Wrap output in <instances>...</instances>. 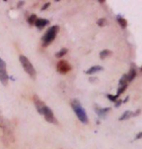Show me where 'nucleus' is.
<instances>
[{
  "label": "nucleus",
  "mask_w": 142,
  "mask_h": 149,
  "mask_svg": "<svg viewBox=\"0 0 142 149\" xmlns=\"http://www.w3.org/2000/svg\"><path fill=\"white\" fill-rule=\"evenodd\" d=\"M71 105H72V108L73 109V111H75L76 116H78L79 121L82 122V123H84V124H86L88 122V117H87L86 112H85V111H84V109L82 108L80 103H79V101L76 100V99L73 100L72 103H71Z\"/></svg>",
  "instance_id": "obj_1"
},
{
  "label": "nucleus",
  "mask_w": 142,
  "mask_h": 149,
  "mask_svg": "<svg viewBox=\"0 0 142 149\" xmlns=\"http://www.w3.org/2000/svg\"><path fill=\"white\" fill-rule=\"evenodd\" d=\"M19 61L22 65L23 69L25 70V72L27 73L33 79H36V70H35V68H34L33 65H32L31 62L29 61V59L24 55H20L19 56Z\"/></svg>",
  "instance_id": "obj_2"
},
{
  "label": "nucleus",
  "mask_w": 142,
  "mask_h": 149,
  "mask_svg": "<svg viewBox=\"0 0 142 149\" xmlns=\"http://www.w3.org/2000/svg\"><path fill=\"white\" fill-rule=\"evenodd\" d=\"M58 30H59L58 26L54 25V26H52V27H50L48 30L46 31V33L44 35V37H43V46L44 47L48 46L49 44L52 43V41L54 40L56 35L58 33Z\"/></svg>",
  "instance_id": "obj_3"
},
{
  "label": "nucleus",
  "mask_w": 142,
  "mask_h": 149,
  "mask_svg": "<svg viewBox=\"0 0 142 149\" xmlns=\"http://www.w3.org/2000/svg\"><path fill=\"white\" fill-rule=\"evenodd\" d=\"M2 129H3V139H4V141L14 142L15 141V136H14V134H13V128H12L10 122L5 120Z\"/></svg>",
  "instance_id": "obj_4"
},
{
  "label": "nucleus",
  "mask_w": 142,
  "mask_h": 149,
  "mask_svg": "<svg viewBox=\"0 0 142 149\" xmlns=\"http://www.w3.org/2000/svg\"><path fill=\"white\" fill-rule=\"evenodd\" d=\"M56 69H57L58 73L65 74H67L68 72H70L71 69H72V67H71V65L69 64V62H68V61L61 60V61H59L57 63Z\"/></svg>",
  "instance_id": "obj_5"
},
{
  "label": "nucleus",
  "mask_w": 142,
  "mask_h": 149,
  "mask_svg": "<svg viewBox=\"0 0 142 149\" xmlns=\"http://www.w3.org/2000/svg\"><path fill=\"white\" fill-rule=\"evenodd\" d=\"M42 114L45 116V119L47 122H50V123H54V124H57V120H56L54 114H53L52 111L48 107H45L43 109V113Z\"/></svg>",
  "instance_id": "obj_6"
},
{
  "label": "nucleus",
  "mask_w": 142,
  "mask_h": 149,
  "mask_svg": "<svg viewBox=\"0 0 142 149\" xmlns=\"http://www.w3.org/2000/svg\"><path fill=\"white\" fill-rule=\"evenodd\" d=\"M33 100H34L35 107H36V109H37L38 112H39L40 114H42V113H43V109H44V108L46 107V105L44 104L43 101L41 100L40 98L37 96V95H34Z\"/></svg>",
  "instance_id": "obj_7"
},
{
  "label": "nucleus",
  "mask_w": 142,
  "mask_h": 149,
  "mask_svg": "<svg viewBox=\"0 0 142 149\" xmlns=\"http://www.w3.org/2000/svg\"><path fill=\"white\" fill-rule=\"evenodd\" d=\"M0 81H1V83H3L4 85H7V83L9 81L8 74L6 72V70H4V69H0Z\"/></svg>",
  "instance_id": "obj_8"
},
{
  "label": "nucleus",
  "mask_w": 142,
  "mask_h": 149,
  "mask_svg": "<svg viewBox=\"0 0 142 149\" xmlns=\"http://www.w3.org/2000/svg\"><path fill=\"white\" fill-rule=\"evenodd\" d=\"M109 111H110V108H106V109H100V108H95V111H96V113L98 115L100 116V117H105V115L107 114V113L109 112Z\"/></svg>",
  "instance_id": "obj_9"
},
{
  "label": "nucleus",
  "mask_w": 142,
  "mask_h": 149,
  "mask_svg": "<svg viewBox=\"0 0 142 149\" xmlns=\"http://www.w3.org/2000/svg\"><path fill=\"white\" fill-rule=\"evenodd\" d=\"M48 24V20L45 19H37L36 22H35V26L39 29H42L45 27L46 25Z\"/></svg>",
  "instance_id": "obj_10"
},
{
  "label": "nucleus",
  "mask_w": 142,
  "mask_h": 149,
  "mask_svg": "<svg viewBox=\"0 0 142 149\" xmlns=\"http://www.w3.org/2000/svg\"><path fill=\"white\" fill-rule=\"evenodd\" d=\"M100 71H103V67L102 66H99V65H97V66H93V67H91L90 69H88L87 71H85V74H93L95 73L100 72Z\"/></svg>",
  "instance_id": "obj_11"
},
{
  "label": "nucleus",
  "mask_w": 142,
  "mask_h": 149,
  "mask_svg": "<svg viewBox=\"0 0 142 149\" xmlns=\"http://www.w3.org/2000/svg\"><path fill=\"white\" fill-rule=\"evenodd\" d=\"M135 77H136V70H135L134 68H132V69L130 70L129 74H127V79H128L129 82H131L134 79Z\"/></svg>",
  "instance_id": "obj_12"
},
{
  "label": "nucleus",
  "mask_w": 142,
  "mask_h": 149,
  "mask_svg": "<svg viewBox=\"0 0 142 149\" xmlns=\"http://www.w3.org/2000/svg\"><path fill=\"white\" fill-rule=\"evenodd\" d=\"M132 116V111H126L125 112L123 113V115L120 116L119 121H123V120H127V119L131 118Z\"/></svg>",
  "instance_id": "obj_13"
},
{
  "label": "nucleus",
  "mask_w": 142,
  "mask_h": 149,
  "mask_svg": "<svg viewBox=\"0 0 142 149\" xmlns=\"http://www.w3.org/2000/svg\"><path fill=\"white\" fill-rule=\"evenodd\" d=\"M117 22H119V24H120V26L122 28H126L127 25H128V22H127V20L124 19L123 17H121V16H117Z\"/></svg>",
  "instance_id": "obj_14"
},
{
  "label": "nucleus",
  "mask_w": 142,
  "mask_h": 149,
  "mask_svg": "<svg viewBox=\"0 0 142 149\" xmlns=\"http://www.w3.org/2000/svg\"><path fill=\"white\" fill-rule=\"evenodd\" d=\"M111 54V52L108 49H103L102 50V52H100V59H105V57H107V56H109Z\"/></svg>",
  "instance_id": "obj_15"
},
{
  "label": "nucleus",
  "mask_w": 142,
  "mask_h": 149,
  "mask_svg": "<svg viewBox=\"0 0 142 149\" xmlns=\"http://www.w3.org/2000/svg\"><path fill=\"white\" fill-rule=\"evenodd\" d=\"M36 20H37V16H36V15H31V16L28 17L27 22H28L29 24L32 25V24H35Z\"/></svg>",
  "instance_id": "obj_16"
},
{
  "label": "nucleus",
  "mask_w": 142,
  "mask_h": 149,
  "mask_svg": "<svg viewBox=\"0 0 142 149\" xmlns=\"http://www.w3.org/2000/svg\"><path fill=\"white\" fill-rule=\"evenodd\" d=\"M127 87H128V85H127V84L123 85V86H119V88H118V90H117V94H116V96H117V97H119L120 95L122 94L123 92L126 90Z\"/></svg>",
  "instance_id": "obj_17"
},
{
  "label": "nucleus",
  "mask_w": 142,
  "mask_h": 149,
  "mask_svg": "<svg viewBox=\"0 0 142 149\" xmlns=\"http://www.w3.org/2000/svg\"><path fill=\"white\" fill-rule=\"evenodd\" d=\"M127 82H128V79H127V74H123V77H121L120 80H119V86H123L127 84Z\"/></svg>",
  "instance_id": "obj_18"
},
{
  "label": "nucleus",
  "mask_w": 142,
  "mask_h": 149,
  "mask_svg": "<svg viewBox=\"0 0 142 149\" xmlns=\"http://www.w3.org/2000/svg\"><path fill=\"white\" fill-rule=\"evenodd\" d=\"M67 52H68V49H62L61 50H59V52L56 53L55 56H56V57H58V58L59 57H62V56H64Z\"/></svg>",
  "instance_id": "obj_19"
},
{
  "label": "nucleus",
  "mask_w": 142,
  "mask_h": 149,
  "mask_svg": "<svg viewBox=\"0 0 142 149\" xmlns=\"http://www.w3.org/2000/svg\"><path fill=\"white\" fill-rule=\"evenodd\" d=\"M98 25L100 26V27H103V26H105L106 25V23H107V22H106V19H98Z\"/></svg>",
  "instance_id": "obj_20"
},
{
  "label": "nucleus",
  "mask_w": 142,
  "mask_h": 149,
  "mask_svg": "<svg viewBox=\"0 0 142 149\" xmlns=\"http://www.w3.org/2000/svg\"><path fill=\"white\" fill-rule=\"evenodd\" d=\"M107 98H108V99L109 100H110L111 101V102H113V103H115V102H116V100H117V96H116V95H115V96H112V95H110V94H108L107 95Z\"/></svg>",
  "instance_id": "obj_21"
},
{
  "label": "nucleus",
  "mask_w": 142,
  "mask_h": 149,
  "mask_svg": "<svg viewBox=\"0 0 142 149\" xmlns=\"http://www.w3.org/2000/svg\"><path fill=\"white\" fill-rule=\"evenodd\" d=\"M0 69H4V70H6V63L2 60L1 58H0Z\"/></svg>",
  "instance_id": "obj_22"
},
{
  "label": "nucleus",
  "mask_w": 142,
  "mask_h": 149,
  "mask_svg": "<svg viewBox=\"0 0 142 149\" xmlns=\"http://www.w3.org/2000/svg\"><path fill=\"white\" fill-rule=\"evenodd\" d=\"M4 118H3V116L1 115V113H0V128L3 127V125H4Z\"/></svg>",
  "instance_id": "obj_23"
},
{
  "label": "nucleus",
  "mask_w": 142,
  "mask_h": 149,
  "mask_svg": "<svg viewBox=\"0 0 142 149\" xmlns=\"http://www.w3.org/2000/svg\"><path fill=\"white\" fill-rule=\"evenodd\" d=\"M122 103H123L122 100H118L117 102H116V104H115V107H116V108H118V107L121 106V104H122Z\"/></svg>",
  "instance_id": "obj_24"
},
{
  "label": "nucleus",
  "mask_w": 142,
  "mask_h": 149,
  "mask_svg": "<svg viewBox=\"0 0 142 149\" xmlns=\"http://www.w3.org/2000/svg\"><path fill=\"white\" fill-rule=\"evenodd\" d=\"M50 5V3H46V4L45 5H44L43 6V7H42V11H45L46 10V9L47 8V7H48V6Z\"/></svg>",
  "instance_id": "obj_25"
},
{
  "label": "nucleus",
  "mask_w": 142,
  "mask_h": 149,
  "mask_svg": "<svg viewBox=\"0 0 142 149\" xmlns=\"http://www.w3.org/2000/svg\"><path fill=\"white\" fill-rule=\"evenodd\" d=\"M142 138V132H140L139 134H137V135H136V138H135V139H141Z\"/></svg>",
  "instance_id": "obj_26"
},
{
  "label": "nucleus",
  "mask_w": 142,
  "mask_h": 149,
  "mask_svg": "<svg viewBox=\"0 0 142 149\" xmlns=\"http://www.w3.org/2000/svg\"><path fill=\"white\" fill-rule=\"evenodd\" d=\"M129 101V96H127L125 99H124V101H123V103H127Z\"/></svg>",
  "instance_id": "obj_27"
},
{
  "label": "nucleus",
  "mask_w": 142,
  "mask_h": 149,
  "mask_svg": "<svg viewBox=\"0 0 142 149\" xmlns=\"http://www.w3.org/2000/svg\"><path fill=\"white\" fill-rule=\"evenodd\" d=\"M99 2H100V3H103L105 1H103V0H99Z\"/></svg>",
  "instance_id": "obj_28"
},
{
  "label": "nucleus",
  "mask_w": 142,
  "mask_h": 149,
  "mask_svg": "<svg viewBox=\"0 0 142 149\" xmlns=\"http://www.w3.org/2000/svg\"><path fill=\"white\" fill-rule=\"evenodd\" d=\"M140 71H141V72H142V67L140 68Z\"/></svg>",
  "instance_id": "obj_29"
}]
</instances>
